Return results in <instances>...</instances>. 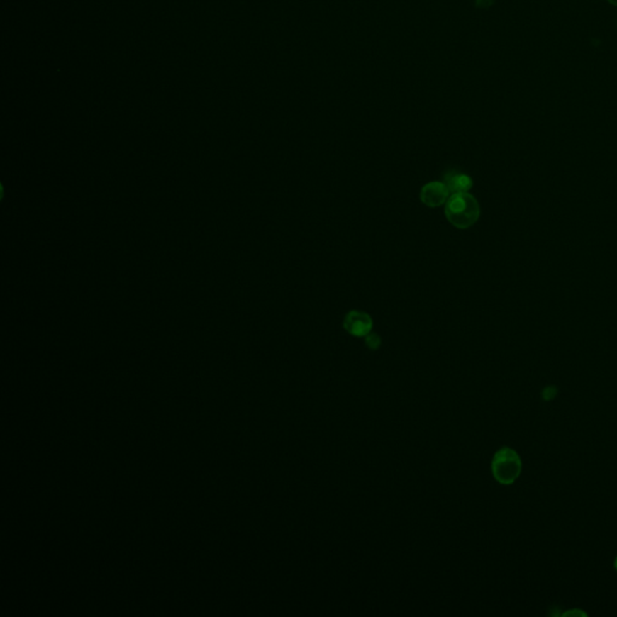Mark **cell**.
Here are the masks:
<instances>
[{"instance_id": "1", "label": "cell", "mask_w": 617, "mask_h": 617, "mask_svg": "<svg viewBox=\"0 0 617 617\" xmlns=\"http://www.w3.org/2000/svg\"><path fill=\"white\" fill-rule=\"evenodd\" d=\"M445 216L455 228H470L480 217V205L469 192L453 193L446 201Z\"/></svg>"}, {"instance_id": "2", "label": "cell", "mask_w": 617, "mask_h": 617, "mask_svg": "<svg viewBox=\"0 0 617 617\" xmlns=\"http://www.w3.org/2000/svg\"><path fill=\"white\" fill-rule=\"evenodd\" d=\"M493 477L501 485H513L522 472L521 457L511 448H501L492 460Z\"/></svg>"}, {"instance_id": "3", "label": "cell", "mask_w": 617, "mask_h": 617, "mask_svg": "<svg viewBox=\"0 0 617 617\" xmlns=\"http://www.w3.org/2000/svg\"><path fill=\"white\" fill-rule=\"evenodd\" d=\"M343 326L345 330L352 337H367L373 329V318L365 311L352 310L345 316Z\"/></svg>"}, {"instance_id": "4", "label": "cell", "mask_w": 617, "mask_h": 617, "mask_svg": "<svg viewBox=\"0 0 617 617\" xmlns=\"http://www.w3.org/2000/svg\"><path fill=\"white\" fill-rule=\"evenodd\" d=\"M449 196V189L446 187L444 182H439V181H432V182L426 184L422 187L421 193H420V199H421L422 203L429 208H438V206L446 204Z\"/></svg>"}, {"instance_id": "5", "label": "cell", "mask_w": 617, "mask_h": 617, "mask_svg": "<svg viewBox=\"0 0 617 617\" xmlns=\"http://www.w3.org/2000/svg\"><path fill=\"white\" fill-rule=\"evenodd\" d=\"M444 184H446V187L449 189L451 194L469 192L470 189L473 187L472 177L465 175L463 172H457L455 169H451L444 174Z\"/></svg>"}, {"instance_id": "6", "label": "cell", "mask_w": 617, "mask_h": 617, "mask_svg": "<svg viewBox=\"0 0 617 617\" xmlns=\"http://www.w3.org/2000/svg\"><path fill=\"white\" fill-rule=\"evenodd\" d=\"M365 344L370 350H377L381 345V339L375 333H369L365 337Z\"/></svg>"}, {"instance_id": "7", "label": "cell", "mask_w": 617, "mask_h": 617, "mask_svg": "<svg viewBox=\"0 0 617 617\" xmlns=\"http://www.w3.org/2000/svg\"><path fill=\"white\" fill-rule=\"evenodd\" d=\"M556 394H557V389L555 386H549L543 391V398L545 401H552L553 398L556 397Z\"/></svg>"}, {"instance_id": "8", "label": "cell", "mask_w": 617, "mask_h": 617, "mask_svg": "<svg viewBox=\"0 0 617 617\" xmlns=\"http://www.w3.org/2000/svg\"><path fill=\"white\" fill-rule=\"evenodd\" d=\"M494 1L496 0H475V5H477V8L487 9L491 5L494 4Z\"/></svg>"}, {"instance_id": "9", "label": "cell", "mask_w": 617, "mask_h": 617, "mask_svg": "<svg viewBox=\"0 0 617 617\" xmlns=\"http://www.w3.org/2000/svg\"><path fill=\"white\" fill-rule=\"evenodd\" d=\"M608 1H609L610 4H613L615 5V6H617V0H608Z\"/></svg>"}, {"instance_id": "10", "label": "cell", "mask_w": 617, "mask_h": 617, "mask_svg": "<svg viewBox=\"0 0 617 617\" xmlns=\"http://www.w3.org/2000/svg\"><path fill=\"white\" fill-rule=\"evenodd\" d=\"M613 568H615V570L617 572V556L616 558H615V561H613Z\"/></svg>"}]
</instances>
